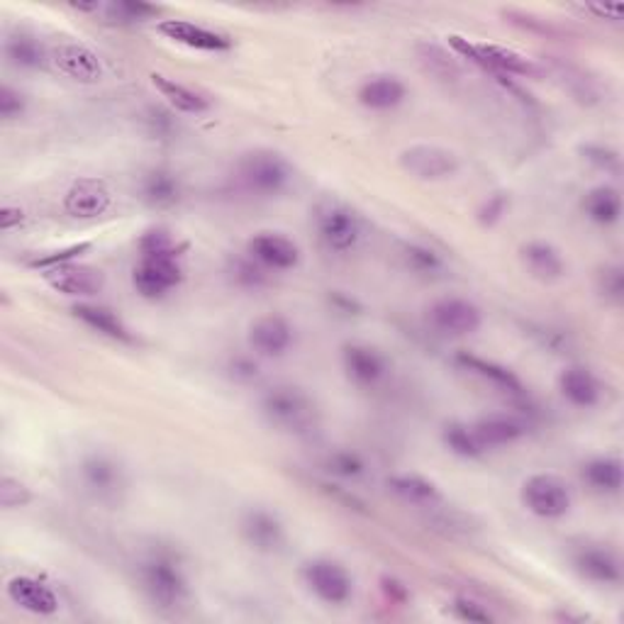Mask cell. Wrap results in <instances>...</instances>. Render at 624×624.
Segmentation results:
<instances>
[{"label": "cell", "instance_id": "53", "mask_svg": "<svg viewBox=\"0 0 624 624\" xmlns=\"http://www.w3.org/2000/svg\"><path fill=\"white\" fill-rule=\"evenodd\" d=\"M381 588H383V593H386L390 600H398L402 602L405 598H408V588H405L402 583H398L396 578H381Z\"/></svg>", "mask_w": 624, "mask_h": 624}, {"label": "cell", "instance_id": "31", "mask_svg": "<svg viewBox=\"0 0 624 624\" xmlns=\"http://www.w3.org/2000/svg\"><path fill=\"white\" fill-rule=\"evenodd\" d=\"M580 478L586 480L590 490L600 492V496H617L624 484L622 458L612 454L588 458V462L580 466Z\"/></svg>", "mask_w": 624, "mask_h": 624}, {"label": "cell", "instance_id": "5", "mask_svg": "<svg viewBox=\"0 0 624 624\" xmlns=\"http://www.w3.org/2000/svg\"><path fill=\"white\" fill-rule=\"evenodd\" d=\"M313 217L317 239H320V245L330 251V254H352L361 245V239H364V220H361V215L352 205L342 201H322L315 207Z\"/></svg>", "mask_w": 624, "mask_h": 624}, {"label": "cell", "instance_id": "7", "mask_svg": "<svg viewBox=\"0 0 624 624\" xmlns=\"http://www.w3.org/2000/svg\"><path fill=\"white\" fill-rule=\"evenodd\" d=\"M79 480L83 490L98 502L115 506L127 490V474L115 456L93 452L86 454L79 464Z\"/></svg>", "mask_w": 624, "mask_h": 624}, {"label": "cell", "instance_id": "28", "mask_svg": "<svg viewBox=\"0 0 624 624\" xmlns=\"http://www.w3.org/2000/svg\"><path fill=\"white\" fill-rule=\"evenodd\" d=\"M151 83H155V89L159 91L163 101L181 115H205L213 107L211 95L193 89L189 83L171 79V76L151 73Z\"/></svg>", "mask_w": 624, "mask_h": 624}, {"label": "cell", "instance_id": "17", "mask_svg": "<svg viewBox=\"0 0 624 624\" xmlns=\"http://www.w3.org/2000/svg\"><path fill=\"white\" fill-rule=\"evenodd\" d=\"M342 366L347 378L361 388H376L388 378L390 366L376 347L368 344H344L342 349Z\"/></svg>", "mask_w": 624, "mask_h": 624}, {"label": "cell", "instance_id": "23", "mask_svg": "<svg viewBox=\"0 0 624 624\" xmlns=\"http://www.w3.org/2000/svg\"><path fill=\"white\" fill-rule=\"evenodd\" d=\"M359 105L374 113H388L396 111L405 101H408V86L400 76L393 73H376L359 86L356 91Z\"/></svg>", "mask_w": 624, "mask_h": 624}, {"label": "cell", "instance_id": "19", "mask_svg": "<svg viewBox=\"0 0 624 624\" xmlns=\"http://www.w3.org/2000/svg\"><path fill=\"white\" fill-rule=\"evenodd\" d=\"M159 32L167 39L177 42L181 47H189L193 52L220 54L232 49V37H227L225 32L195 25L191 20H161Z\"/></svg>", "mask_w": 624, "mask_h": 624}, {"label": "cell", "instance_id": "46", "mask_svg": "<svg viewBox=\"0 0 624 624\" xmlns=\"http://www.w3.org/2000/svg\"><path fill=\"white\" fill-rule=\"evenodd\" d=\"M452 612L454 617L464 620V622H478V624H488L492 622V615L488 612L486 605H480L478 600L474 598H466V595H458L452 602Z\"/></svg>", "mask_w": 624, "mask_h": 624}, {"label": "cell", "instance_id": "26", "mask_svg": "<svg viewBox=\"0 0 624 624\" xmlns=\"http://www.w3.org/2000/svg\"><path fill=\"white\" fill-rule=\"evenodd\" d=\"M556 383L561 398L568 405H574V408L590 410L595 408L602 398V386L598 376L586 366H566L561 374H558Z\"/></svg>", "mask_w": 624, "mask_h": 624}, {"label": "cell", "instance_id": "43", "mask_svg": "<svg viewBox=\"0 0 624 624\" xmlns=\"http://www.w3.org/2000/svg\"><path fill=\"white\" fill-rule=\"evenodd\" d=\"M598 291L610 303H622L624 298V269L620 264L602 266L598 273Z\"/></svg>", "mask_w": 624, "mask_h": 624}, {"label": "cell", "instance_id": "2", "mask_svg": "<svg viewBox=\"0 0 624 624\" xmlns=\"http://www.w3.org/2000/svg\"><path fill=\"white\" fill-rule=\"evenodd\" d=\"M235 177L247 193L259 198H279L291 189L295 171L281 151L251 149L237 159Z\"/></svg>", "mask_w": 624, "mask_h": 624}, {"label": "cell", "instance_id": "33", "mask_svg": "<svg viewBox=\"0 0 624 624\" xmlns=\"http://www.w3.org/2000/svg\"><path fill=\"white\" fill-rule=\"evenodd\" d=\"M583 213L590 223L600 227H612L620 223L622 217V195L612 185H595L590 189L583 198Z\"/></svg>", "mask_w": 624, "mask_h": 624}, {"label": "cell", "instance_id": "9", "mask_svg": "<svg viewBox=\"0 0 624 624\" xmlns=\"http://www.w3.org/2000/svg\"><path fill=\"white\" fill-rule=\"evenodd\" d=\"M522 506L540 520H561L571 512L574 496L564 478L554 474H534L522 484Z\"/></svg>", "mask_w": 624, "mask_h": 624}, {"label": "cell", "instance_id": "36", "mask_svg": "<svg viewBox=\"0 0 624 624\" xmlns=\"http://www.w3.org/2000/svg\"><path fill=\"white\" fill-rule=\"evenodd\" d=\"M269 273L264 266L259 264V261L251 259L247 251L242 257H232L227 261V276L229 281L235 283V286L245 288V291H259L264 288L269 283Z\"/></svg>", "mask_w": 624, "mask_h": 624}, {"label": "cell", "instance_id": "30", "mask_svg": "<svg viewBox=\"0 0 624 624\" xmlns=\"http://www.w3.org/2000/svg\"><path fill=\"white\" fill-rule=\"evenodd\" d=\"M139 198L155 211H169L181 201V181L169 169H149L139 179Z\"/></svg>", "mask_w": 624, "mask_h": 624}, {"label": "cell", "instance_id": "27", "mask_svg": "<svg viewBox=\"0 0 624 624\" xmlns=\"http://www.w3.org/2000/svg\"><path fill=\"white\" fill-rule=\"evenodd\" d=\"M520 259L530 276L544 283L561 281L566 276V259L552 242L544 239H532V242L520 247Z\"/></svg>", "mask_w": 624, "mask_h": 624}, {"label": "cell", "instance_id": "14", "mask_svg": "<svg viewBox=\"0 0 624 624\" xmlns=\"http://www.w3.org/2000/svg\"><path fill=\"white\" fill-rule=\"evenodd\" d=\"M49 61L61 76L76 83H98L103 81V61L98 54L81 45V42H59L49 49Z\"/></svg>", "mask_w": 624, "mask_h": 624}, {"label": "cell", "instance_id": "34", "mask_svg": "<svg viewBox=\"0 0 624 624\" xmlns=\"http://www.w3.org/2000/svg\"><path fill=\"white\" fill-rule=\"evenodd\" d=\"M442 442L444 446L458 458H466V462H476L486 454L484 444L478 442V436L474 432V427L464 424V422H446L444 430H442Z\"/></svg>", "mask_w": 624, "mask_h": 624}, {"label": "cell", "instance_id": "1", "mask_svg": "<svg viewBox=\"0 0 624 624\" xmlns=\"http://www.w3.org/2000/svg\"><path fill=\"white\" fill-rule=\"evenodd\" d=\"M259 408L271 427L288 434H310L320 422V410H317L315 400L291 383L266 388L259 400Z\"/></svg>", "mask_w": 624, "mask_h": 624}, {"label": "cell", "instance_id": "37", "mask_svg": "<svg viewBox=\"0 0 624 624\" xmlns=\"http://www.w3.org/2000/svg\"><path fill=\"white\" fill-rule=\"evenodd\" d=\"M103 13L113 25H137L157 18L161 10L149 3H137V0H117V3L103 5Z\"/></svg>", "mask_w": 624, "mask_h": 624}, {"label": "cell", "instance_id": "18", "mask_svg": "<svg viewBox=\"0 0 624 624\" xmlns=\"http://www.w3.org/2000/svg\"><path fill=\"white\" fill-rule=\"evenodd\" d=\"M113 203V193L107 189L103 179L83 177L76 179L69 191L64 193V211L67 215L76 217V220H93L101 217Z\"/></svg>", "mask_w": 624, "mask_h": 624}, {"label": "cell", "instance_id": "29", "mask_svg": "<svg viewBox=\"0 0 624 624\" xmlns=\"http://www.w3.org/2000/svg\"><path fill=\"white\" fill-rule=\"evenodd\" d=\"M3 54L10 67L20 71H37L49 61V49L25 30L10 32L3 42Z\"/></svg>", "mask_w": 624, "mask_h": 624}, {"label": "cell", "instance_id": "32", "mask_svg": "<svg viewBox=\"0 0 624 624\" xmlns=\"http://www.w3.org/2000/svg\"><path fill=\"white\" fill-rule=\"evenodd\" d=\"M388 490L412 508H436L442 502V492L434 480L420 474H396L388 478Z\"/></svg>", "mask_w": 624, "mask_h": 624}, {"label": "cell", "instance_id": "35", "mask_svg": "<svg viewBox=\"0 0 624 624\" xmlns=\"http://www.w3.org/2000/svg\"><path fill=\"white\" fill-rule=\"evenodd\" d=\"M400 257H402V264L408 266L415 276H422V279H440L446 269L440 251H434L432 247H427L422 242L402 245Z\"/></svg>", "mask_w": 624, "mask_h": 624}, {"label": "cell", "instance_id": "15", "mask_svg": "<svg viewBox=\"0 0 624 624\" xmlns=\"http://www.w3.org/2000/svg\"><path fill=\"white\" fill-rule=\"evenodd\" d=\"M247 342L251 352L259 356L281 359L293 349L295 330L283 315H264L249 325Z\"/></svg>", "mask_w": 624, "mask_h": 624}, {"label": "cell", "instance_id": "52", "mask_svg": "<svg viewBox=\"0 0 624 624\" xmlns=\"http://www.w3.org/2000/svg\"><path fill=\"white\" fill-rule=\"evenodd\" d=\"M23 223H25L23 207L10 203L3 205V211H0V229H3V232H13V229L23 227Z\"/></svg>", "mask_w": 624, "mask_h": 624}, {"label": "cell", "instance_id": "45", "mask_svg": "<svg viewBox=\"0 0 624 624\" xmlns=\"http://www.w3.org/2000/svg\"><path fill=\"white\" fill-rule=\"evenodd\" d=\"M510 207V195L508 193H492L484 201V205L478 207V223L484 227H492L498 225L502 217L508 215Z\"/></svg>", "mask_w": 624, "mask_h": 624}, {"label": "cell", "instance_id": "42", "mask_svg": "<svg viewBox=\"0 0 624 624\" xmlns=\"http://www.w3.org/2000/svg\"><path fill=\"white\" fill-rule=\"evenodd\" d=\"M420 57L424 61V67L430 69L434 76H442V79H456L458 76V67L452 54H446L444 49L434 47V45H422L420 47Z\"/></svg>", "mask_w": 624, "mask_h": 624}, {"label": "cell", "instance_id": "13", "mask_svg": "<svg viewBox=\"0 0 624 624\" xmlns=\"http://www.w3.org/2000/svg\"><path fill=\"white\" fill-rule=\"evenodd\" d=\"M247 254L259 261L266 271H293L300 266L303 249L300 245L283 232H257L247 242Z\"/></svg>", "mask_w": 624, "mask_h": 624}, {"label": "cell", "instance_id": "8", "mask_svg": "<svg viewBox=\"0 0 624 624\" xmlns=\"http://www.w3.org/2000/svg\"><path fill=\"white\" fill-rule=\"evenodd\" d=\"M303 580L310 593L325 605L342 608L354 598V578L334 558L317 556L303 564Z\"/></svg>", "mask_w": 624, "mask_h": 624}, {"label": "cell", "instance_id": "20", "mask_svg": "<svg viewBox=\"0 0 624 624\" xmlns=\"http://www.w3.org/2000/svg\"><path fill=\"white\" fill-rule=\"evenodd\" d=\"M8 598L20 610L39 617H52L59 612V595L45 580L35 576H15L8 580Z\"/></svg>", "mask_w": 624, "mask_h": 624}, {"label": "cell", "instance_id": "38", "mask_svg": "<svg viewBox=\"0 0 624 624\" xmlns=\"http://www.w3.org/2000/svg\"><path fill=\"white\" fill-rule=\"evenodd\" d=\"M325 468L339 480H359L366 474V458L361 456L354 449H334V452L327 456Z\"/></svg>", "mask_w": 624, "mask_h": 624}, {"label": "cell", "instance_id": "24", "mask_svg": "<svg viewBox=\"0 0 624 624\" xmlns=\"http://www.w3.org/2000/svg\"><path fill=\"white\" fill-rule=\"evenodd\" d=\"M454 364L458 368L468 371L470 376H478L480 381L490 383L492 388H498L500 393H506V396L510 398H524V393H527L522 386V381L514 376V371L498 364V361H492V359H484L474 352H464L462 349V352L454 354Z\"/></svg>", "mask_w": 624, "mask_h": 624}, {"label": "cell", "instance_id": "40", "mask_svg": "<svg viewBox=\"0 0 624 624\" xmlns=\"http://www.w3.org/2000/svg\"><path fill=\"white\" fill-rule=\"evenodd\" d=\"M91 247H93L91 242H79V245H69L64 249H57V251H47V254H39L35 259H30L27 266L45 273V271L57 269L61 264H71V261H76L81 254H86V251H89Z\"/></svg>", "mask_w": 624, "mask_h": 624}, {"label": "cell", "instance_id": "10", "mask_svg": "<svg viewBox=\"0 0 624 624\" xmlns=\"http://www.w3.org/2000/svg\"><path fill=\"white\" fill-rule=\"evenodd\" d=\"M427 322L444 337H470L484 327V313L462 295H444L427 308Z\"/></svg>", "mask_w": 624, "mask_h": 624}, {"label": "cell", "instance_id": "22", "mask_svg": "<svg viewBox=\"0 0 624 624\" xmlns=\"http://www.w3.org/2000/svg\"><path fill=\"white\" fill-rule=\"evenodd\" d=\"M576 571L593 580L598 586H620L622 583V561L620 556L602 544H586L574 554Z\"/></svg>", "mask_w": 624, "mask_h": 624}, {"label": "cell", "instance_id": "16", "mask_svg": "<svg viewBox=\"0 0 624 624\" xmlns=\"http://www.w3.org/2000/svg\"><path fill=\"white\" fill-rule=\"evenodd\" d=\"M45 281L69 298H95L105 288V273L95 266L79 264V261L45 271Z\"/></svg>", "mask_w": 624, "mask_h": 624}, {"label": "cell", "instance_id": "3", "mask_svg": "<svg viewBox=\"0 0 624 624\" xmlns=\"http://www.w3.org/2000/svg\"><path fill=\"white\" fill-rule=\"evenodd\" d=\"M137 580L141 593L147 595L151 605L163 612H177L185 608V602L191 598L189 578L167 554H151L145 558L137 566Z\"/></svg>", "mask_w": 624, "mask_h": 624}, {"label": "cell", "instance_id": "49", "mask_svg": "<svg viewBox=\"0 0 624 624\" xmlns=\"http://www.w3.org/2000/svg\"><path fill=\"white\" fill-rule=\"evenodd\" d=\"M327 303H330V308L339 315H361L364 313V305H361L359 298H354L352 293H344V291H330L327 293Z\"/></svg>", "mask_w": 624, "mask_h": 624}, {"label": "cell", "instance_id": "11", "mask_svg": "<svg viewBox=\"0 0 624 624\" xmlns=\"http://www.w3.org/2000/svg\"><path fill=\"white\" fill-rule=\"evenodd\" d=\"M400 169L420 181H446L462 169V161L452 149L436 145H412L400 151Z\"/></svg>", "mask_w": 624, "mask_h": 624}, {"label": "cell", "instance_id": "4", "mask_svg": "<svg viewBox=\"0 0 624 624\" xmlns=\"http://www.w3.org/2000/svg\"><path fill=\"white\" fill-rule=\"evenodd\" d=\"M449 47L462 59L476 64L478 69L498 76L500 81L512 79V76L530 79V76L540 73V67L530 57H524L518 49H510L506 45H496V42H474L462 35H452L449 37Z\"/></svg>", "mask_w": 624, "mask_h": 624}, {"label": "cell", "instance_id": "47", "mask_svg": "<svg viewBox=\"0 0 624 624\" xmlns=\"http://www.w3.org/2000/svg\"><path fill=\"white\" fill-rule=\"evenodd\" d=\"M27 113V98L25 93H20L13 86H3L0 89V117L3 120H18Z\"/></svg>", "mask_w": 624, "mask_h": 624}, {"label": "cell", "instance_id": "44", "mask_svg": "<svg viewBox=\"0 0 624 624\" xmlns=\"http://www.w3.org/2000/svg\"><path fill=\"white\" fill-rule=\"evenodd\" d=\"M30 500L32 492L25 484H20V480L13 476H3V480H0V506L5 510H15V508H25Z\"/></svg>", "mask_w": 624, "mask_h": 624}, {"label": "cell", "instance_id": "25", "mask_svg": "<svg viewBox=\"0 0 624 624\" xmlns=\"http://www.w3.org/2000/svg\"><path fill=\"white\" fill-rule=\"evenodd\" d=\"M71 315L81 325L89 327V330L103 334L107 339H113V342L137 344L135 332L129 330L123 317H120L115 310L105 308V305H101V303H86V300L76 303L71 308Z\"/></svg>", "mask_w": 624, "mask_h": 624}, {"label": "cell", "instance_id": "48", "mask_svg": "<svg viewBox=\"0 0 624 624\" xmlns=\"http://www.w3.org/2000/svg\"><path fill=\"white\" fill-rule=\"evenodd\" d=\"M147 129L151 137H159V139H167L173 135V129H177V120H173L171 113L161 111V107H149L147 111Z\"/></svg>", "mask_w": 624, "mask_h": 624}, {"label": "cell", "instance_id": "12", "mask_svg": "<svg viewBox=\"0 0 624 624\" xmlns=\"http://www.w3.org/2000/svg\"><path fill=\"white\" fill-rule=\"evenodd\" d=\"M239 534L257 554H279L286 546V524L269 508H249L239 518Z\"/></svg>", "mask_w": 624, "mask_h": 624}, {"label": "cell", "instance_id": "41", "mask_svg": "<svg viewBox=\"0 0 624 624\" xmlns=\"http://www.w3.org/2000/svg\"><path fill=\"white\" fill-rule=\"evenodd\" d=\"M580 155L588 163H593L598 171H605L610 177H620L622 171V159H620V151L612 149L608 145H595V141H590V145L580 147Z\"/></svg>", "mask_w": 624, "mask_h": 624}, {"label": "cell", "instance_id": "21", "mask_svg": "<svg viewBox=\"0 0 624 624\" xmlns=\"http://www.w3.org/2000/svg\"><path fill=\"white\" fill-rule=\"evenodd\" d=\"M474 432L484 449H502L512 446L524 440L530 432V422L514 412H490L478 418L474 424Z\"/></svg>", "mask_w": 624, "mask_h": 624}, {"label": "cell", "instance_id": "39", "mask_svg": "<svg viewBox=\"0 0 624 624\" xmlns=\"http://www.w3.org/2000/svg\"><path fill=\"white\" fill-rule=\"evenodd\" d=\"M137 249H139V257H149V254H169V251H179V245H177V239H173L169 227L155 225L141 232Z\"/></svg>", "mask_w": 624, "mask_h": 624}, {"label": "cell", "instance_id": "50", "mask_svg": "<svg viewBox=\"0 0 624 624\" xmlns=\"http://www.w3.org/2000/svg\"><path fill=\"white\" fill-rule=\"evenodd\" d=\"M229 374H232V378L237 381H242V383H249V381H254L259 376V366H257V361L254 359H249V356H235V359H229Z\"/></svg>", "mask_w": 624, "mask_h": 624}, {"label": "cell", "instance_id": "51", "mask_svg": "<svg viewBox=\"0 0 624 624\" xmlns=\"http://www.w3.org/2000/svg\"><path fill=\"white\" fill-rule=\"evenodd\" d=\"M580 10L588 15H595L598 20H608V23H620L624 15V5H602V3H590L580 5Z\"/></svg>", "mask_w": 624, "mask_h": 624}, {"label": "cell", "instance_id": "6", "mask_svg": "<svg viewBox=\"0 0 624 624\" xmlns=\"http://www.w3.org/2000/svg\"><path fill=\"white\" fill-rule=\"evenodd\" d=\"M185 279L181 264V251H169V254H149L139 257L133 271V286L139 298L145 300H163L177 291Z\"/></svg>", "mask_w": 624, "mask_h": 624}]
</instances>
